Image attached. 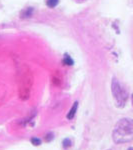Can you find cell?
Segmentation results:
<instances>
[{
    "label": "cell",
    "instance_id": "cell-1",
    "mask_svg": "<svg viewBox=\"0 0 133 150\" xmlns=\"http://www.w3.org/2000/svg\"><path fill=\"white\" fill-rule=\"evenodd\" d=\"M113 139L116 143H125L133 140V120L128 118L120 120L114 128Z\"/></svg>",
    "mask_w": 133,
    "mask_h": 150
},
{
    "label": "cell",
    "instance_id": "cell-2",
    "mask_svg": "<svg viewBox=\"0 0 133 150\" xmlns=\"http://www.w3.org/2000/svg\"><path fill=\"white\" fill-rule=\"evenodd\" d=\"M112 93L114 96L117 105L123 107L125 105L128 98V92L122 87L121 84L117 81V79H113L112 81Z\"/></svg>",
    "mask_w": 133,
    "mask_h": 150
},
{
    "label": "cell",
    "instance_id": "cell-3",
    "mask_svg": "<svg viewBox=\"0 0 133 150\" xmlns=\"http://www.w3.org/2000/svg\"><path fill=\"white\" fill-rule=\"evenodd\" d=\"M77 107H78V102H75L73 104V106H72V108L70 109L69 113L67 114V118H68V119H72V118L74 117V115H75V113L77 111Z\"/></svg>",
    "mask_w": 133,
    "mask_h": 150
},
{
    "label": "cell",
    "instance_id": "cell-4",
    "mask_svg": "<svg viewBox=\"0 0 133 150\" xmlns=\"http://www.w3.org/2000/svg\"><path fill=\"white\" fill-rule=\"evenodd\" d=\"M62 62H63V63H64L65 65H68V66H71V65H73V64H74L73 59H72V58L70 57L68 54H65V55H64Z\"/></svg>",
    "mask_w": 133,
    "mask_h": 150
},
{
    "label": "cell",
    "instance_id": "cell-5",
    "mask_svg": "<svg viewBox=\"0 0 133 150\" xmlns=\"http://www.w3.org/2000/svg\"><path fill=\"white\" fill-rule=\"evenodd\" d=\"M32 11H33L32 7H28V8H26L24 11H22V16H21V17H28V16H31Z\"/></svg>",
    "mask_w": 133,
    "mask_h": 150
},
{
    "label": "cell",
    "instance_id": "cell-6",
    "mask_svg": "<svg viewBox=\"0 0 133 150\" xmlns=\"http://www.w3.org/2000/svg\"><path fill=\"white\" fill-rule=\"evenodd\" d=\"M58 3H59V0H46V5L50 8L57 6Z\"/></svg>",
    "mask_w": 133,
    "mask_h": 150
},
{
    "label": "cell",
    "instance_id": "cell-7",
    "mask_svg": "<svg viewBox=\"0 0 133 150\" xmlns=\"http://www.w3.org/2000/svg\"><path fill=\"white\" fill-rule=\"evenodd\" d=\"M71 146V141H70V139L66 138L65 140H63V147L64 148H68V147Z\"/></svg>",
    "mask_w": 133,
    "mask_h": 150
},
{
    "label": "cell",
    "instance_id": "cell-8",
    "mask_svg": "<svg viewBox=\"0 0 133 150\" xmlns=\"http://www.w3.org/2000/svg\"><path fill=\"white\" fill-rule=\"evenodd\" d=\"M31 142H32L33 145H35V146H38V145L41 144V140L38 138H32L31 139Z\"/></svg>",
    "mask_w": 133,
    "mask_h": 150
},
{
    "label": "cell",
    "instance_id": "cell-9",
    "mask_svg": "<svg viewBox=\"0 0 133 150\" xmlns=\"http://www.w3.org/2000/svg\"><path fill=\"white\" fill-rule=\"evenodd\" d=\"M128 150H133V148H129V149H128Z\"/></svg>",
    "mask_w": 133,
    "mask_h": 150
},
{
    "label": "cell",
    "instance_id": "cell-10",
    "mask_svg": "<svg viewBox=\"0 0 133 150\" xmlns=\"http://www.w3.org/2000/svg\"><path fill=\"white\" fill-rule=\"evenodd\" d=\"M132 102H133V96H132Z\"/></svg>",
    "mask_w": 133,
    "mask_h": 150
}]
</instances>
